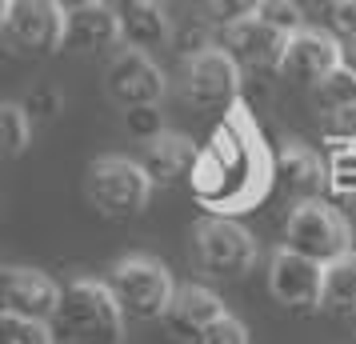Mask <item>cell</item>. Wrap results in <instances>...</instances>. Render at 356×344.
<instances>
[{
	"label": "cell",
	"instance_id": "obj_17",
	"mask_svg": "<svg viewBox=\"0 0 356 344\" xmlns=\"http://www.w3.org/2000/svg\"><path fill=\"white\" fill-rule=\"evenodd\" d=\"M324 309L356 316V248L324 264Z\"/></svg>",
	"mask_w": 356,
	"mask_h": 344
},
{
	"label": "cell",
	"instance_id": "obj_30",
	"mask_svg": "<svg viewBox=\"0 0 356 344\" xmlns=\"http://www.w3.org/2000/svg\"><path fill=\"white\" fill-rule=\"evenodd\" d=\"M104 4H108L120 20H124V17H132V13H140L145 4H152V0H104Z\"/></svg>",
	"mask_w": 356,
	"mask_h": 344
},
{
	"label": "cell",
	"instance_id": "obj_5",
	"mask_svg": "<svg viewBox=\"0 0 356 344\" xmlns=\"http://www.w3.org/2000/svg\"><path fill=\"white\" fill-rule=\"evenodd\" d=\"M152 177L145 172L140 161L129 156H100L88 168V200L108 216H136L145 213L152 197Z\"/></svg>",
	"mask_w": 356,
	"mask_h": 344
},
{
	"label": "cell",
	"instance_id": "obj_23",
	"mask_svg": "<svg viewBox=\"0 0 356 344\" xmlns=\"http://www.w3.org/2000/svg\"><path fill=\"white\" fill-rule=\"evenodd\" d=\"M328 184L344 193V197H356V145H332V156H328Z\"/></svg>",
	"mask_w": 356,
	"mask_h": 344
},
{
	"label": "cell",
	"instance_id": "obj_14",
	"mask_svg": "<svg viewBox=\"0 0 356 344\" xmlns=\"http://www.w3.org/2000/svg\"><path fill=\"white\" fill-rule=\"evenodd\" d=\"M116 40H124V20L116 17L108 4H92V8H68V49L97 52L108 49Z\"/></svg>",
	"mask_w": 356,
	"mask_h": 344
},
{
	"label": "cell",
	"instance_id": "obj_1",
	"mask_svg": "<svg viewBox=\"0 0 356 344\" xmlns=\"http://www.w3.org/2000/svg\"><path fill=\"white\" fill-rule=\"evenodd\" d=\"M52 332L65 344H124V309L104 280H68Z\"/></svg>",
	"mask_w": 356,
	"mask_h": 344
},
{
	"label": "cell",
	"instance_id": "obj_18",
	"mask_svg": "<svg viewBox=\"0 0 356 344\" xmlns=\"http://www.w3.org/2000/svg\"><path fill=\"white\" fill-rule=\"evenodd\" d=\"M312 100H316V108H321L324 116L340 113V108H353V104H356V68L353 65L332 68V72L316 84Z\"/></svg>",
	"mask_w": 356,
	"mask_h": 344
},
{
	"label": "cell",
	"instance_id": "obj_27",
	"mask_svg": "<svg viewBox=\"0 0 356 344\" xmlns=\"http://www.w3.org/2000/svg\"><path fill=\"white\" fill-rule=\"evenodd\" d=\"M324 136L332 145H356V104L324 116Z\"/></svg>",
	"mask_w": 356,
	"mask_h": 344
},
{
	"label": "cell",
	"instance_id": "obj_9",
	"mask_svg": "<svg viewBox=\"0 0 356 344\" xmlns=\"http://www.w3.org/2000/svg\"><path fill=\"white\" fill-rule=\"evenodd\" d=\"M108 97L120 108H136V104H161L164 97V76L161 68L148 60L140 49H124L113 56L108 65Z\"/></svg>",
	"mask_w": 356,
	"mask_h": 344
},
{
	"label": "cell",
	"instance_id": "obj_10",
	"mask_svg": "<svg viewBox=\"0 0 356 344\" xmlns=\"http://www.w3.org/2000/svg\"><path fill=\"white\" fill-rule=\"evenodd\" d=\"M344 65L340 56L337 36L321 33V28H300V33L289 36V49H284V60H280V72L292 76V81H308L321 84L332 68Z\"/></svg>",
	"mask_w": 356,
	"mask_h": 344
},
{
	"label": "cell",
	"instance_id": "obj_6",
	"mask_svg": "<svg viewBox=\"0 0 356 344\" xmlns=\"http://www.w3.org/2000/svg\"><path fill=\"white\" fill-rule=\"evenodd\" d=\"M196 261L204 272L212 277H225V280H236L244 277L252 264H257V236L228 220V216H209L196 224Z\"/></svg>",
	"mask_w": 356,
	"mask_h": 344
},
{
	"label": "cell",
	"instance_id": "obj_8",
	"mask_svg": "<svg viewBox=\"0 0 356 344\" xmlns=\"http://www.w3.org/2000/svg\"><path fill=\"white\" fill-rule=\"evenodd\" d=\"M184 88H188V97L200 108H228L236 100V92H241V65L228 56V49L193 52Z\"/></svg>",
	"mask_w": 356,
	"mask_h": 344
},
{
	"label": "cell",
	"instance_id": "obj_22",
	"mask_svg": "<svg viewBox=\"0 0 356 344\" xmlns=\"http://www.w3.org/2000/svg\"><path fill=\"white\" fill-rule=\"evenodd\" d=\"M0 344H52L49 320H29V316H0Z\"/></svg>",
	"mask_w": 356,
	"mask_h": 344
},
{
	"label": "cell",
	"instance_id": "obj_31",
	"mask_svg": "<svg viewBox=\"0 0 356 344\" xmlns=\"http://www.w3.org/2000/svg\"><path fill=\"white\" fill-rule=\"evenodd\" d=\"M65 8H92V4H104V0H60Z\"/></svg>",
	"mask_w": 356,
	"mask_h": 344
},
{
	"label": "cell",
	"instance_id": "obj_16",
	"mask_svg": "<svg viewBox=\"0 0 356 344\" xmlns=\"http://www.w3.org/2000/svg\"><path fill=\"white\" fill-rule=\"evenodd\" d=\"M276 172L280 181L289 184V193L296 197H312L324 181H328V168H321V156L305 145H284L276 156Z\"/></svg>",
	"mask_w": 356,
	"mask_h": 344
},
{
	"label": "cell",
	"instance_id": "obj_29",
	"mask_svg": "<svg viewBox=\"0 0 356 344\" xmlns=\"http://www.w3.org/2000/svg\"><path fill=\"white\" fill-rule=\"evenodd\" d=\"M24 108H29L33 116H52L56 108H60V97H56V88H33L29 100H24Z\"/></svg>",
	"mask_w": 356,
	"mask_h": 344
},
{
	"label": "cell",
	"instance_id": "obj_7",
	"mask_svg": "<svg viewBox=\"0 0 356 344\" xmlns=\"http://www.w3.org/2000/svg\"><path fill=\"white\" fill-rule=\"evenodd\" d=\"M268 293L284 309H296V312L324 309V264L308 261L292 248H280L273 264H268Z\"/></svg>",
	"mask_w": 356,
	"mask_h": 344
},
{
	"label": "cell",
	"instance_id": "obj_13",
	"mask_svg": "<svg viewBox=\"0 0 356 344\" xmlns=\"http://www.w3.org/2000/svg\"><path fill=\"white\" fill-rule=\"evenodd\" d=\"M220 316H225V300L212 288H204V284H177V296H172V304L164 312L168 328L180 341H200L204 328L216 325Z\"/></svg>",
	"mask_w": 356,
	"mask_h": 344
},
{
	"label": "cell",
	"instance_id": "obj_4",
	"mask_svg": "<svg viewBox=\"0 0 356 344\" xmlns=\"http://www.w3.org/2000/svg\"><path fill=\"white\" fill-rule=\"evenodd\" d=\"M284 248L300 252L308 261L332 264L337 256L353 252V229L348 220L328 208L321 200H305L289 213V224H284Z\"/></svg>",
	"mask_w": 356,
	"mask_h": 344
},
{
	"label": "cell",
	"instance_id": "obj_2",
	"mask_svg": "<svg viewBox=\"0 0 356 344\" xmlns=\"http://www.w3.org/2000/svg\"><path fill=\"white\" fill-rule=\"evenodd\" d=\"M113 296L120 300V309L129 320H161L172 296H177V284L168 277V268L152 256H124V261L113 264V272L104 280Z\"/></svg>",
	"mask_w": 356,
	"mask_h": 344
},
{
	"label": "cell",
	"instance_id": "obj_11",
	"mask_svg": "<svg viewBox=\"0 0 356 344\" xmlns=\"http://www.w3.org/2000/svg\"><path fill=\"white\" fill-rule=\"evenodd\" d=\"M56 309H60V288L44 272L20 268V264L4 268V312L29 316V320H49L52 325Z\"/></svg>",
	"mask_w": 356,
	"mask_h": 344
},
{
	"label": "cell",
	"instance_id": "obj_12",
	"mask_svg": "<svg viewBox=\"0 0 356 344\" xmlns=\"http://www.w3.org/2000/svg\"><path fill=\"white\" fill-rule=\"evenodd\" d=\"M225 49L244 68H280L284 49H289V36L276 33L273 24H264L260 17H252V20H241V24L225 28Z\"/></svg>",
	"mask_w": 356,
	"mask_h": 344
},
{
	"label": "cell",
	"instance_id": "obj_20",
	"mask_svg": "<svg viewBox=\"0 0 356 344\" xmlns=\"http://www.w3.org/2000/svg\"><path fill=\"white\" fill-rule=\"evenodd\" d=\"M0 140H4V156H20L29 140H33V113L24 104H4L0 113Z\"/></svg>",
	"mask_w": 356,
	"mask_h": 344
},
{
	"label": "cell",
	"instance_id": "obj_25",
	"mask_svg": "<svg viewBox=\"0 0 356 344\" xmlns=\"http://www.w3.org/2000/svg\"><path fill=\"white\" fill-rule=\"evenodd\" d=\"M124 124L136 140H152V136H161V108L156 104H136V108H124Z\"/></svg>",
	"mask_w": 356,
	"mask_h": 344
},
{
	"label": "cell",
	"instance_id": "obj_15",
	"mask_svg": "<svg viewBox=\"0 0 356 344\" xmlns=\"http://www.w3.org/2000/svg\"><path fill=\"white\" fill-rule=\"evenodd\" d=\"M193 161H196V148H193V140H184L180 132H161V136H152L145 145V156H140V164H145V172L152 177V184L180 181V177L193 168Z\"/></svg>",
	"mask_w": 356,
	"mask_h": 344
},
{
	"label": "cell",
	"instance_id": "obj_24",
	"mask_svg": "<svg viewBox=\"0 0 356 344\" xmlns=\"http://www.w3.org/2000/svg\"><path fill=\"white\" fill-rule=\"evenodd\" d=\"M257 17L264 20V24H273L276 33H284V36H292V33L305 28V13H300L296 0H264Z\"/></svg>",
	"mask_w": 356,
	"mask_h": 344
},
{
	"label": "cell",
	"instance_id": "obj_32",
	"mask_svg": "<svg viewBox=\"0 0 356 344\" xmlns=\"http://www.w3.org/2000/svg\"><path fill=\"white\" fill-rule=\"evenodd\" d=\"M328 4H337V0H328Z\"/></svg>",
	"mask_w": 356,
	"mask_h": 344
},
{
	"label": "cell",
	"instance_id": "obj_19",
	"mask_svg": "<svg viewBox=\"0 0 356 344\" xmlns=\"http://www.w3.org/2000/svg\"><path fill=\"white\" fill-rule=\"evenodd\" d=\"M164 36H168V20H164V13H161V0H152V4L140 8V13L124 17V40L136 44V49H145V44H161Z\"/></svg>",
	"mask_w": 356,
	"mask_h": 344
},
{
	"label": "cell",
	"instance_id": "obj_26",
	"mask_svg": "<svg viewBox=\"0 0 356 344\" xmlns=\"http://www.w3.org/2000/svg\"><path fill=\"white\" fill-rule=\"evenodd\" d=\"M196 344H248V328H244L236 316H228L225 312L216 325L204 328V336H200Z\"/></svg>",
	"mask_w": 356,
	"mask_h": 344
},
{
	"label": "cell",
	"instance_id": "obj_21",
	"mask_svg": "<svg viewBox=\"0 0 356 344\" xmlns=\"http://www.w3.org/2000/svg\"><path fill=\"white\" fill-rule=\"evenodd\" d=\"M260 4L264 0H196L200 17L212 20V24H220V28H232L241 20H252L260 13Z\"/></svg>",
	"mask_w": 356,
	"mask_h": 344
},
{
	"label": "cell",
	"instance_id": "obj_3",
	"mask_svg": "<svg viewBox=\"0 0 356 344\" xmlns=\"http://www.w3.org/2000/svg\"><path fill=\"white\" fill-rule=\"evenodd\" d=\"M0 24L17 52L49 56L65 49L68 8L60 0H0Z\"/></svg>",
	"mask_w": 356,
	"mask_h": 344
},
{
	"label": "cell",
	"instance_id": "obj_28",
	"mask_svg": "<svg viewBox=\"0 0 356 344\" xmlns=\"http://www.w3.org/2000/svg\"><path fill=\"white\" fill-rule=\"evenodd\" d=\"M332 28L344 40H356V0H337L332 4Z\"/></svg>",
	"mask_w": 356,
	"mask_h": 344
}]
</instances>
